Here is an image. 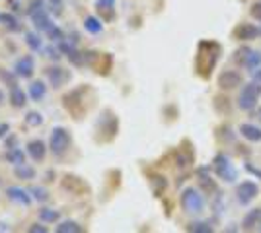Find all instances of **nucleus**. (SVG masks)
I'll return each instance as SVG.
<instances>
[{"label": "nucleus", "instance_id": "f03ea898", "mask_svg": "<svg viewBox=\"0 0 261 233\" xmlns=\"http://www.w3.org/2000/svg\"><path fill=\"white\" fill-rule=\"evenodd\" d=\"M181 206L187 214H201L205 210V198L201 196V192L197 189H185L181 192Z\"/></svg>", "mask_w": 261, "mask_h": 233}, {"label": "nucleus", "instance_id": "4be33fe9", "mask_svg": "<svg viewBox=\"0 0 261 233\" xmlns=\"http://www.w3.org/2000/svg\"><path fill=\"white\" fill-rule=\"evenodd\" d=\"M25 43H28V47H30L32 51H41V47H43L41 37H39L37 34H33V31L25 34Z\"/></svg>", "mask_w": 261, "mask_h": 233}, {"label": "nucleus", "instance_id": "c9c22d12", "mask_svg": "<svg viewBox=\"0 0 261 233\" xmlns=\"http://www.w3.org/2000/svg\"><path fill=\"white\" fill-rule=\"evenodd\" d=\"M257 82L261 84V68H259V72H257Z\"/></svg>", "mask_w": 261, "mask_h": 233}, {"label": "nucleus", "instance_id": "f8f14e48", "mask_svg": "<svg viewBox=\"0 0 261 233\" xmlns=\"http://www.w3.org/2000/svg\"><path fill=\"white\" fill-rule=\"evenodd\" d=\"M6 194H8V198L10 200L18 202V204H23V206H28V204L32 202L30 194H28L23 189H20V187H10V189L6 190Z\"/></svg>", "mask_w": 261, "mask_h": 233}, {"label": "nucleus", "instance_id": "a878e982", "mask_svg": "<svg viewBox=\"0 0 261 233\" xmlns=\"http://www.w3.org/2000/svg\"><path fill=\"white\" fill-rule=\"evenodd\" d=\"M33 194V198L35 200H39V202H45V200L49 198V194H47V190L45 189H41V187H33L32 190H30Z\"/></svg>", "mask_w": 261, "mask_h": 233}, {"label": "nucleus", "instance_id": "f3484780", "mask_svg": "<svg viewBox=\"0 0 261 233\" xmlns=\"http://www.w3.org/2000/svg\"><path fill=\"white\" fill-rule=\"evenodd\" d=\"M261 64V55L259 53H253V51H248L246 53V58H244V66L248 68L250 72H255Z\"/></svg>", "mask_w": 261, "mask_h": 233}, {"label": "nucleus", "instance_id": "20e7f679", "mask_svg": "<svg viewBox=\"0 0 261 233\" xmlns=\"http://www.w3.org/2000/svg\"><path fill=\"white\" fill-rule=\"evenodd\" d=\"M68 146H70V134H68V130H65L63 126L53 128L51 136H49V150L55 155H63L68 150Z\"/></svg>", "mask_w": 261, "mask_h": 233}, {"label": "nucleus", "instance_id": "e433bc0d", "mask_svg": "<svg viewBox=\"0 0 261 233\" xmlns=\"http://www.w3.org/2000/svg\"><path fill=\"white\" fill-rule=\"evenodd\" d=\"M259 117H261V109H259Z\"/></svg>", "mask_w": 261, "mask_h": 233}, {"label": "nucleus", "instance_id": "7c9ffc66", "mask_svg": "<svg viewBox=\"0 0 261 233\" xmlns=\"http://www.w3.org/2000/svg\"><path fill=\"white\" fill-rule=\"evenodd\" d=\"M2 22L6 23L8 27H12V29H18V27H16V23H18V22H16L12 16H2Z\"/></svg>", "mask_w": 261, "mask_h": 233}, {"label": "nucleus", "instance_id": "dca6fc26", "mask_svg": "<svg viewBox=\"0 0 261 233\" xmlns=\"http://www.w3.org/2000/svg\"><path fill=\"white\" fill-rule=\"evenodd\" d=\"M28 97H25V93H23V89L22 88H18L16 84L10 88V101H12V105L14 107H23L25 103H28Z\"/></svg>", "mask_w": 261, "mask_h": 233}, {"label": "nucleus", "instance_id": "6e6552de", "mask_svg": "<svg viewBox=\"0 0 261 233\" xmlns=\"http://www.w3.org/2000/svg\"><path fill=\"white\" fill-rule=\"evenodd\" d=\"M240 82H242V76H240L238 72H234V70H228V72H222L220 78H218V86L222 89H232L240 86Z\"/></svg>", "mask_w": 261, "mask_h": 233}, {"label": "nucleus", "instance_id": "5701e85b", "mask_svg": "<svg viewBox=\"0 0 261 233\" xmlns=\"http://www.w3.org/2000/svg\"><path fill=\"white\" fill-rule=\"evenodd\" d=\"M16 177L23 179V181H30V179L35 177V169L30 165H25V163H23V165H18L16 167Z\"/></svg>", "mask_w": 261, "mask_h": 233}, {"label": "nucleus", "instance_id": "f257e3e1", "mask_svg": "<svg viewBox=\"0 0 261 233\" xmlns=\"http://www.w3.org/2000/svg\"><path fill=\"white\" fill-rule=\"evenodd\" d=\"M28 12H30V18H32V22L37 31L49 34L55 27V23L51 22V18H49V12L45 8L43 0H32V2H30V10Z\"/></svg>", "mask_w": 261, "mask_h": 233}, {"label": "nucleus", "instance_id": "cd10ccee", "mask_svg": "<svg viewBox=\"0 0 261 233\" xmlns=\"http://www.w3.org/2000/svg\"><path fill=\"white\" fill-rule=\"evenodd\" d=\"M49 37H51V41H59V43H61V41H63V31H61V29H59V27H57V25H55L53 29H51V31H49Z\"/></svg>", "mask_w": 261, "mask_h": 233}, {"label": "nucleus", "instance_id": "a211bd4d", "mask_svg": "<svg viewBox=\"0 0 261 233\" xmlns=\"http://www.w3.org/2000/svg\"><path fill=\"white\" fill-rule=\"evenodd\" d=\"M45 93H47V86L43 82H33L30 86V97L33 101H41L45 97Z\"/></svg>", "mask_w": 261, "mask_h": 233}, {"label": "nucleus", "instance_id": "423d86ee", "mask_svg": "<svg viewBox=\"0 0 261 233\" xmlns=\"http://www.w3.org/2000/svg\"><path fill=\"white\" fill-rule=\"evenodd\" d=\"M236 194H238V200L242 202V204H250L251 200L259 194V187H257L253 181H244V183H240L238 185Z\"/></svg>", "mask_w": 261, "mask_h": 233}, {"label": "nucleus", "instance_id": "ddd939ff", "mask_svg": "<svg viewBox=\"0 0 261 233\" xmlns=\"http://www.w3.org/2000/svg\"><path fill=\"white\" fill-rule=\"evenodd\" d=\"M257 34H259V29L255 25H251V23H242L240 27H236V31H234V35L238 39H255Z\"/></svg>", "mask_w": 261, "mask_h": 233}, {"label": "nucleus", "instance_id": "f704fd0d", "mask_svg": "<svg viewBox=\"0 0 261 233\" xmlns=\"http://www.w3.org/2000/svg\"><path fill=\"white\" fill-rule=\"evenodd\" d=\"M4 132H8V126H6V124L0 126V136H4Z\"/></svg>", "mask_w": 261, "mask_h": 233}, {"label": "nucleus", "instance_id": "c85d7f7f", "mask_svg": "<svg viewBox=\"0 0 261 233\" xmlns=\"http://www.w3.org/2000/svg\"><path fill=\"white\" fill-rule=\"evenodd\" d=\"M115 6V0H98V8L101 10H111Z\"/></svg>", "mask_w": 261, "mask_h": 233}, {"label": "nucleus", "instance_id": "b1692460", "mask_svg": "<svg viewBox=\"0 0 261 233\" xmlns=\"http://www.w3.org/2000/svg\"><path fill=\"white\" fill-rule=\"evenodd\" d=\"M39 218H41L43 222L53 223V222H57V220H59V212L51 210V208H43V210L39 212Z\"/></svg>", "mask_w": 261, "mask_h": 233}, {"label": "nucleus", "instance_id": "2f4dec72", "mask_svg": "<svg viewBox=\"0 0 261 233\" xmlns=\"http://www.w3.org/2000/svg\"><path fill=\"white\" fill-rule=\"evenodd\" d=\"M28 233H49V231H47V227L39 225V223H35V225H32V227H30V231H28Z\"/></svg>", "mask_w": 261, "mask_h": 233}, {"label": "nucleus", "instance_id": "4c0bfd02", "mask_svg": "<svg viewBox=\"0 0 261 233\" xmlns=\"http://www.w3.org/2000/svg\"><path fill=\"white\" fill-rule=\"evenodd\" d=\"M259 229H261V223H259Z\"/></svg>", "mask_w": 261, "mask_h": 233}, {"label": "nucleus", "instance_id": "9d476101", "mask_svg": "<svg viewBox=\"0 0 261 233\" xmlns=\"http://www.w3.org/2000/svg\"><path fill=\"white\" fill-rule=\"evenodd\" d=\"M28 154H30V157L35 159V161H43L45 154H47V148H45L43 140H32V142L28 144Z\"/></svg>", "mask_w": 261, "mask_h": 233}, {"label": "nucleus", "instance_id": "0eeeda50", "mask_svg": "<svg viewBox=\"0 0 261 233\" xmlns=\"http://www.w3.org/2000/svg\"><path fill=\"white\" fill-rule=\"evenodd\" d=\"M16 76L20 78H32L33 76V70H35V64H33V58L32 56H22L18 62H16Z\"/></svg>", "mask_w": 261, "mask_h": 233}, {"label": "nucleus", "instance_id": "aec40b11", "mask_svg": "<svg viewBox=\"0 0 261 233\" xmlns=\"http://www.w3.org/2000/svg\"><path fill=\"white\" fill-rule=\"evenodd\" d=\"M55 233H82V227L76 222H61L57 225V231Z\"/></svg>", "mask_w": 261, "mask_h": 233}, {"label": "nucleus", "instance_id": "6ab92c4d", "mask_svg": "<svg viewBox=\"0 0 261 233\" xmlns=\"http://www.w3.org/2000/svg\"><path fill=\"white\" fill-rule=\"evenodd\" d=\"M6 159L10 161L12 165H16V167L25 163V161H23V159H25V155H23V152H22V150H18V148H12L10 152L6 154Z\"/></svg>", "mask_w": 261, "mask_h": 233}, {"label": "nucleus", "instance_id": "9b49d317", "mask_svg": "<svg viewBox=\"0 0 261 233\" xmlns=\"http://www.w3.org/2000/svg\"><path fill=\"white\" fill-rule=\"evenodd\" d=\"M59 51L63 53V55H66L74 64H82V56H80V51H78L76 47L72 43H68V41H61L59 43Z\"/></svg>", "mask_w": 261, "mask_h": 233}, {"label": "nucleus", "instance_id": "473e14b6", "mask_svg": "<svg viewBox=\"0 0 261 233\" xmlns=\"http://www.w3.org/2000/svg\"><path fill=\"white\" fill-rule=\"evenodd\" d=\"M47 53H49L47 56H51V58H59V51L53 49V47H51V49H47Z\"/></svg>", "mask_w": 261, "mask_h": 233}, {"label": "nucleus", "instance_id": "412c9836", "mask_svg": "<svg viewBox=\"0 0 261 233\" xmlns=\"http://www.w3.org/2000/svg\"><path fill=\"white\" fill-rule=\"evenodd\" d=\"M84 29L90 31V34H99L101 29H103V25L99 22L98 18H94V16H88L86 20H84Z\"/></svg>", "mask_w": 261, "mask_h": 233}, {"label": "nucleus", "instance_id": "2eb2a0df", "mask_svg": "<svg viewBox=\"0 0 261 233\" xmlns=\"http://www.w3.org/2000/svg\"><path fill=\"white\" fill-rule=\"evenodd\" d=\"M259 216H261L259 208H253V210L248 212V214L244 216V222H242L244 229H246V231H251L255 225H259Z\"/></svg>", "mask_w": 261, "mask_h": 233}, {"label": "nucleus", "instance_id": "7ed1b4c3", "mask_svg": "<svg viewBox=\"0 0 261 233\" xmlns=\"http://www.w3.org/2000/svg\"><path fill=\"white\" fill-rule=\"evenodd\" d=\"M259 95H261V84H255V82L246 84L238 97L240 109H244V111L253 109V107L257 105V101H259Z\"/></svg>", "mask_w": 261, "mask_h": 233}, {"label": "nucleus", "instance_id": "39448f33", "mask_svg": "<svg viewBox=\"0 0 261 233\" xmlns=\"http://www.w3.org/2000/svg\"><path fill=\"white\" fill-rule=\"evenodd\" d=\"M215 171H217V175L222 181H226V183H230V181H234L236 179V169H234V165L230 163V159L226 157V155L218 154L217 157H215Z\"/></svg>", "mask_w": 261, "mask_h": 233}, {"label": "nucleus", "instance_id": "c756f323", "mask_svg": "<svg viewBox=\"0 0 261 233\" xmlns=\"http://www.w3.org/2000/svg\"><path fill=\"white\" fill-rule=\"evenodd\" d=\"M251 16H253L255 20H261V0H259V2H255V4L251 6Z\"/></svg>", "mask_w": 261, "mask_h": 233}, {"label": "nucleus", "instance_id": "bb28decb", "mask_svg": "<svg viewBox=\"0 0 261 233\" xmlns=\"http://www.w3.org/2000/svg\"><path fill=\"white\" fill-rule=\"evenodd\" d=\"M43 119H41V115L39 113H30L28 115V124H32V126H37V124H41Z\"/></svg>", "mask_w": 261, "mask_h": 233}, {"label": "nucleus", "instance_id": "4468645a", "mask_svg": "<svg viewBox=\"0 0 261 233\" xmlns=\"http://www.w3.org/2000/svg\"><path fill=\"white\" fill-rule=\"evenodd\" d=\"M240 134H242L244 138L251 140V142H259L261 140V128L255 126V124H242V126H240Z\"/></svg>", "mask_w": 261, "mask_h": 233}, {"label": "nucleus", "instance_id": "1a4fd4ad", "mask_svg": "<svg viewBox=\"0 0 261 233\" xmlns=\"http://www.w3.org/2000/svg\"><path fill=\"white\" fill-rule=\"evenodd\" d=\"M45 72H47V78H49V82H51L53 88H61V84L68 78V74L61 66H49Z\"/></svg>", "mask_w": 261, "mask_h": 233}, {"label": "nucleus", "instance_id": "72a5a7b5", "mask_svg": "<svg viewBox=\"0 0 261 233\" xmlns=\"http://www.w3.org/2000/svg\"><path fill=\"white\" fill-rule=\"evenodd\" d=\"M51 2V8H61L63 6V0H49Z\"/></svg>", "mask_w": 261, "mask_h": 233}, {"label": "nucleus", "instance_id": "393cba45", "mask_svg": "<svg viewBox=\"0 0 261 233\" xmlns=\"http://www.w3.org/2000/svg\"><path fill=\"white\" fill-rule=\"evenodd\" d=\"M191 233H213V227L205 222H197V223H193Z\"/></svg>", "mask_w": 261, "mask_h": 233}]
</instances>
